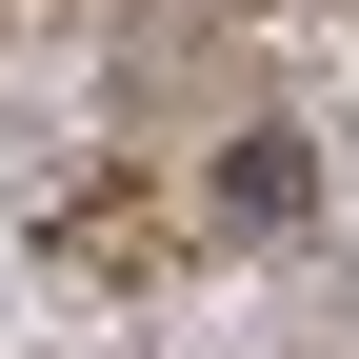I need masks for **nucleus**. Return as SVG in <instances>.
Wrapping results in <instances>:
<instances>
[{
	"instance_id": "1",
	"label": "nucleus",
	"mask_w": 359,
	"mask_h": 359,
	"mask_svg": "<svg viewBox=\"0 0 359 359\" xmlns=\"http://www.w3.org/2000/svg\"><path fill=\"white\" fill-rule=\"evenodd\" d=\"M200 200H219V219H240V240H280V219H299V200H320V160H299V140H280V120H259V140H219V180H200Z\"/></svg>"
}]
</instances>
